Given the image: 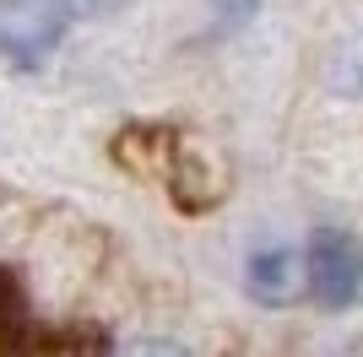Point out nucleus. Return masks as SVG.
<instances>
[{
	"label": "nucleus",
	"mask_w": 363,
	"mask_h": 357,
	"mask_svg": "<svg viewBox=\"0 0 363 357\" xmlns=\"http://www.w3.org/2000/svg\"><path fill=\"white\" fill-rule=\"evenodd\" d=\"M130 0H0V60L22 71L44 65L65 33L87 16H114Z\"/></svg>",
	"instance_id": "nucleus-1"
},
{
	"label": "nucleus",
	"mask_w": 363,
	"mask_h": 357,
	"mask_svg": "<svg viewBox=\"0 0 363 357\" xmlns=\"http://www.w3.org/2000/svg\"><path fill=\"white\" fill-rule=\"evenodd\" d=\"M303 287L325 314H342L363 298V244L347 227H315L303 249Z\"/></svg>",
	"instance_id": "nucleus-2"
},
{
	"label": "nucleus",
	"mask_w": 363,
	"mask_h": 357,
	"mask_svg": "<svg viewBox=\"0 0 363 357\" xmlns=\"http://www.w3.org/2000/svg\"><path fill=\"white\" fill-rule=\"evenodd\" d=\"M244 287H250V298L255 303H266V309H282V303H293L298 298V266H293V249H282V244H272V249H255L250 254V266H244Z\"/></svg>",
	"instance_id": "nucleus-3"
},
{
	"label": "nucleus",
	"mask_w": 363,
	"mask_h": 357,
	"mask_svg": "<svg viewBox=\"0 0 363 357\" xmlns=\"http://www.w3.org/2000/svg\"><path fill=\"white\" fill-rule=\"evenodd\" d=\"M331 87L352 103H363V28L331 55Z\"/></svg>",
	"instance_id": "nucleus-4"
},
{
	"label": "nucleus",
	"mask_w": 363,
	"mask_h": 357,
	"mask_svg": "<svg viewBox=\"0 0 363 357\" xmlns=\"http://www.w3.org/2000/svg\"><path fill=\"white\" fill-rule=\"evenodd\" d=\"M6 314H22V298H16L11 271H0V325H6Z\"/></svg>",
	"instance_id": "nucleus-5"
}]
</instances>
